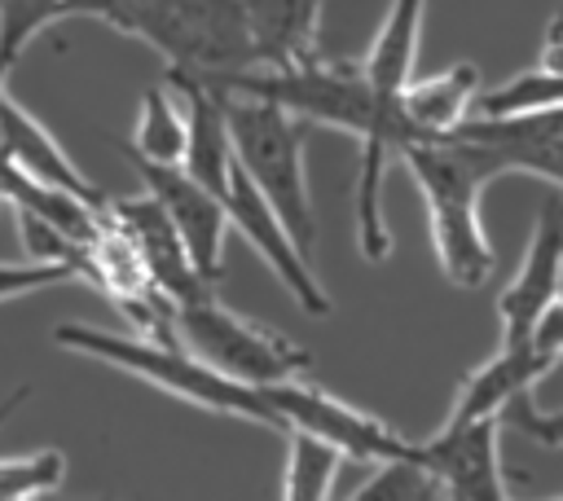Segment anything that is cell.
Returning <instances> with one entry per match:
<instances>
[{"instance_id":"obj_1","label":"cell","mask_w":563,"mask_h":501,"mask_svg":"<svg viewBox=\"0 0 563 501\" xmlns=\"http://www.w3.org/2000/svg\"><path fill=\"white\" fill-rule=\"evenodd\" d=\"M396 158L422 189L440 272L462 290H479L493 272V246L479 224V193L506 176L501 154L466 132H444L405 141Z\"/></svg>"},{"instance_id":"obj_2","label":"cell","mask_w":563,"mask_h":501,"mask_svg":"<svg viewBox=\"0 0 563 501\" xmlns=\"http://www.w3.org/2000/svg\"><path fill=\"white\" fill-rule=\"evenodd\" d=\"M53 343L75 352V356L114 365V369H123V374H132V378H141V382L194 404V409L224 413V417H246L255 426H268V431L286 435V422L277 417V409L264 400L260 387L211 369L185 343H167V338H150V334H110V330L84 325V321L53 325Z\"/></svg>"},{"instance_id":"obj_3","label":"cell","mask_w":563,"mask_h":501,"mask_svg":"<svg viewBox=\"0 0 563 501\" xmlns=\"http://www.w3.org/2000/svg\"><path fill=\"white\" fill-rule=\"evenodd\" d=\"M66 18H97L198 79L251 66L242 0H66Z\"/></svg>"},{"instance_id":"obj_4","label":"cell","mask_w":563,"mask_h":501,"mask_svg":"<svg viewBox=\"0 0 563 501\" xmlns=\"http://www.w3.org/2000/svg\"><path fill=\"white\" fill-rule=\"evenodd\" d=\"M220 101H224V119H229L233 158L260 185L268 207L282 215L299 255L317 268V202L303 180V141H308L312 123L303 114L260 101V97L220 92Z\"/></svg>"},{"instance_id":"obj_5","label":"cell","mask_w":563,"mask_h":501,"mask_svg":"<svg viewBox=\"0 0 563 501\" xmlns=\"http://www.w3.org/2000/svg\"><path fill=\"white\" fill-rule=\"evenodd\" d=\"M176 343H185L211 369L251 387H273L312 369V356L299 343L233 312L229 303L216 299V290L202 299L176 303Z\"/></svg>"},{"instance_id":"obj_6","label":"cell","mask_w":563,"mask_h":501,"mask_svg":"<svg viewBox=\"0 0 563 501\" xmlns=\"http://www.w3.org/2000/svg\"><path fill=\"white\" fill-rule=\"evenodd\" d=\"M264 400L277 409V417L286 426H299V431H312L317 439L334 444L343 457L352 461H387V457H413L418 453V439H405L400 431H391L383 417L339 400L334 391L308 382L303 374L299 378H286V382H273V387H260Z\"/></svg>"},{"instance_id":"obj_7","label":"cell","mask_w":563,"mask_h":501,"mask_svg":"<svg viewBox=\"0 0 563 501\" xmlns=\"http://www.w3.org/2000/svg\"><path fill=\"white\" fill-rule=\"evenodd\" d=\"M224 211H229V229L242 233V242L273 268V277L290 290V299L308 312V316H330V294L317 281V268L299 255V246L290 242L282 215L268 207V198L260 193V185L242 171V163L233 158L229 185H224Z\"/></svg>"},{"instance_id":"obj_8","label":"cell","mask_w":563,"mask_h":501,"mask_svg":"<svg viewBox=\"0 0 563 501\" xmlns=\"http://www.w3.org/2000/svg\"><path fill=\"white\" fill-rule=\"evenodd\" d=\"M497 435H501V417L444 422L431 439H418L413 457L453 501H506L510 488H506Z\"/></svg>"},{"instance_id":"obj_9","label":"cell","mask_w":563,"mask_h":501,"mask_svg":"<svg viewBox=\"0 0 563 501\" xmlns=\"http://www.w3.org/2000/svg\"><path fill=\"white\" fill-rule=\"evenodd\" d=\"M123 158L136 167L141 185L158 198V207L176 224V233H180L194 268L207 281H220L224 277L220 272V259H224V237H229V211H224V202L211 189H202L185 167H163V163H150L141 154H128V149H123Z\"/></svg>"},{"instance_id":"obj_10","label":"cell","mask_w":563,"mask_h":501,"mask_svg":"<svg viewBox=\"0 0 563 501\" xmlns=\"http://www.w3.org/2000/svg\"><path fill=\"white\" fill-rule=\"evenodd\" d=\"M563 294V189H554L532 224L528 250L519 259V272L497 299V321H501V343H519L532 321Z\"/></svg>"},{"instance_id":"obj_11","label":"cell","mask_w":563,"mask_h":501,"mask_svg":"<svg viewBox=\"0 0 563 501\" xmlns=\"http://www.w3.org/2000/svg\"><path fill=\"white\" fill-rule=\"evenodd\" d=\"M106 211L128 233V242L136 246L145 272L154 277V286L172 303H189V299H202V294L216 290V281H207L194 268V259H189L176 224L167 220V211L158 207V198L150 189L145 193H128V198H106Z\"/></svg>"},{"instance_id":"obj_12","label":"cell","mask_w":563,"mask_h":501,"mask_svg":"<svg viewBox=\"0 0 563 501\" xmlns=\"http://www.w3.org/2000/svg\"><path fill=\"white\" fill-rule=\"evenodd\" d=\"M453 132H466L484 145H493L506 163V171H528L563 189V105L532 110V114H475L462 119Z\"/></svg>"},{"instance_id":"obj_13","label":"cell","mask_w":563,"mask_h":501,"mask_svg":"<svg viewBox=\"0 0 563 501\" xmlns=\"http://www.w3.org/2000/svg\"><path fill=\"white\" fill-rule=\"evenodd\" d=\"M554 369V360L545 352H537V343L523 334L519 343H501L479 369H471L457 387V400L449 409L444 422H475V417H501V409L532 391V382Z\"/></svg>"},{"instance_id":"obj_14","label":"cell","mask_w":563,"mask_h":501,"mask_svg":"<svg viewBox=\"0 0 563 501\" xmlns=\"http://www.w3.org/2000/svg\"><path fill=\"white\" fill-rule=\"evenodd\" d=\"M167 88L185 92V105H189L185 110L189 114V141H185L180 167L202 189L224 198V185H229V171H233V141H229V119H224L220 92L207 79L185 75V70H167Z\"/></svg>"},{"instance_id":"obj_15","label":"cell","mask_w":563,"mask_h":501,"mask_svg":"<svg viewBox=\"0 0 563 501\" xmlns=\"http://www.w3.org/2000/svg\"><path fill=\"white\" fill-rule=\"evenodd\" d=\"M242 18L251 35V66L290 70L321 57V0H242Z\"/></svg>"},{"instance_id":"obj_16","label":"cell","mask_w":563,"mask_h":501,"mask_svg":"<svg viewBox=\"0 0 563 501\" xmlns=\"http://www.w3.org/2000/svg\"><path fill=\"white\" fill-rule=\"evenodd\" d=\"M0 154L13 158L26 176H35L53 189H66V193H75L84 202H97V207L106 202V193L70 163V154L48 136V127L35 114H26L4 88H0Z\"/></svg>"},{"instance_id":"obj_17","label":"cell","mask_w":563,"mask_h":501,"mask_svg":"<svg viewBox=\"0 0 563 501\" xmlns=\"http://www.w3.org/2000/svg\"><path fill=\"white\" fill-rule=\"evenodd\" d=\"M475 97H479V66L475 62H453L435 75L409 79L400 88V110H405L413 136H444L462 119H471Z\"/></svg>"},{"instance_id":"obj_18","label":"cell","mask_w":563,"mask_h":501,"mask_svg":"<svg viewBox=\"0 0 563 501\" xmlns=\"http://www.w3.org/2000/svg\"><path fill=\"white\" fill-rule=\"evenodd\" d=\"M0 202L13 207V215H35V220L57 224L75 242H88L101 229V220H106V202L97 207V202H84V198L66 193V189H53V185L26 176L4 154H0Z\"/></svg>"},{"instance_id":"obj_19","label":"cell","mask_w":563,"mask_h":501,"mask_svg":"<svg viewBox=\"0 0 563 501\" xmlns=\"http://www.w3.org/2000/svg\"><path fill=\"white\" fill-rule=\"evenodd\" d=\"M185 141H189V114H180V105L172 101V92L158 84V88H145L141 92L136 136L132 141H119V149L141 154V158L163 163V167H180Z\"/></svg>"},{"instance_id":"obj_20","label":"cell","mask_w":563,"mask_h":501,"mask_svg":"<svg viewBox=\"0 0 563 501\" xmlns=\"http://www.w3.org/2000/svg\"><path fill=\"white\" fill-rule=\"evenodd\" d=\"M343 453L325 439H317L312 431L286 426V470H282V497L286 501H321L334 488V470H339Z\"/></svg>"},{"instance_id":"obj_21","label":"cell","mask_w":563,"mask_h":501,"mask_svg":"<svg viewBox=\"0 0 563 501\" xmlns=\"http://www.w3.org/2000/svg\"><path fill=\"white\" fill-rule=\"evenodd\" d=\"M66 483V453L35 448L22 457H0V501H31Z\"/></svg>"},{"instance_id":"obj_22","label":"cell","mask_w":563,"mask_h":501,"mask_svg":"<svg viewBox=\"0 0 563 501\" xmlns=\"http://www.w3.org/2000/svg\"><path fill=\"white\" fill-rule=\"evenodd\" d=\"M53 22H66V0H0V70L9 75L22 48Z\"/></svg>"},{"instance_id":"obj_23","label":"cell","mask_w":563,"mask_h":501,"mask_svg":"<svg viewBox=\"0 0 563 501\" xmlns=\"http://www.w3.org/2000/svg\"><path fill=\"white\" fill-rule=\"evenodd\" d=\"M361 501H422V497H444L431 470L418 457H387L369 475V483L356 488Z\"/></svg>"},{"instance_id":"obj_24","label":"cell","mask_w":563,"mask_h":501,"mask_svg":"<svg viewBox=\"0 0 563 501\" xmlns=\"http://www.w3.org/2000/svg\"><path fill=\"white\" fill-rule=\"evenodd\" d=\"M79 281V268L70 259H22V264H0V303L48 290V286H66Z\"/></svg>"},{"instance_id":"obj_25","label":"cell","mask_w":563,"mask_h":501,"mask_svg":"<svg viewBox=\"0 0 563 501\" xmlns=\"http://www.w3.org/2000/svg\"><path fill=\"white\" fill-rule=\"evenodd\" d=\"M501 422H510L519 435H528V439L541 444V448H563V409H537V404L528 400V391L515 396V400L501 409Z\"/></svg>"},{"instance_id":"obj_26","label":"cell","mask_w":563,"mask_h":501,"mask_svg":"<svg viewBox=\"0 0 563 501\" xmlns=\"http://www.w3.org/2000/svg\"><path fill=\"white\" fill-rule=\"evenodd\" d=\"M26 400H31V387H13V391L0 400V426H4V422L13 417V409H22Z\"/></svg>"},{"instance_id":"obj_27","label":"cell","mask_w":563,"mask_h":501,"mask_svg":"<svg viewBox=\"0 0 563 501\" xmlns=\"http://www.w3.org/2000/svg\"><path fill=\"white\" fill-rule=\"evenodd\" d=\"M0 88H4V70H0Z\"/></svg>"}]
</instances>
